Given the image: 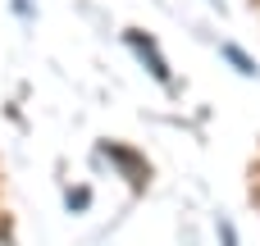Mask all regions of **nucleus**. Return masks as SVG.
<instances>
[{"instance_id":"f257e3e1","label":"nucleus","mask_w":260,"mask_h":246,"mask_svg":"<svg viewBox=\"0 0 260 246\" xmlns=\"http://www.w3.org/2000/svg\"><path fill=\"white\" fill-rule=\"evenodd\" d=\"M123 41H128V50L137 55V64L160 82V87H174V68H169V59H165V50L155 46V37L151 32H142V27H128L123 32Z\"/></svg>"},{"instance_id":"f03ea898","label":"nucleus","mask_w":260,"mask_h":246,"mask_svg":"<svg viewBox=\"0 0 260 246\" xmlns=\"http://www.w3.org/2000/svg\"><path fill=\"white\" fill-rule=\"evenodd\" d=\"M101 155H105L133 187H146V183H151V164H146L133 146H123V142H101Z\"/></svg>"},{"instance_id":"7ed1b4c3","label":"nucleus","mask_w":260,"mask_h":246,"mask_svg":"<svg viewBox=\"0 0 260 246\" xmlns=\"http://www.w3.org/2000/svg\"><path fill=\"white\" fill-rule=\"evenodd\" d=\"M219 55H224V59H229V64L242 73V78H260V64L247 55V50H242V46H233V41H219Z\"/></svg>"},{"instance_id":"20e7f679","label":"nucleus","mask_w":260,"mask_h":246,"mask_svg":"<svg viewBox=\"0 0 260 246\" xmlns=\"http://www.w3.org/2000/svg\"><path fill=\"white\" fill-rule=\"evenodd\" d=\"M87 205H91V192H87V187L69 192V210H87Z\"/></svg>"},{"instance_id":"39448f33","label":"nucleus","mask_w":260,"mask_h":246,"mask_svg":"<svg viewBox=\"0 0 260 246\" xmlns=\"http://www.w3.org/2000/svg\"><path fill=\"white\" fill-rule=\"evenodd\" d=\"M14 9H18L23 18H32V5H27V0H14Z\"/></svg>"},{"instance_id":"423d86ee","label":"nucleus","mask_w":260,"mask_h":246,"mask_svg":"<svg viewBox=\"0 0 260 246\" xmlns=\"http://www.w3.org/2000/svg\"><path fill=\"white\" fill-rule=\"evenodd\" d=\"M0 246H14V237H9V228H5V219H0Z\"/></svg>"}]
</instances>
